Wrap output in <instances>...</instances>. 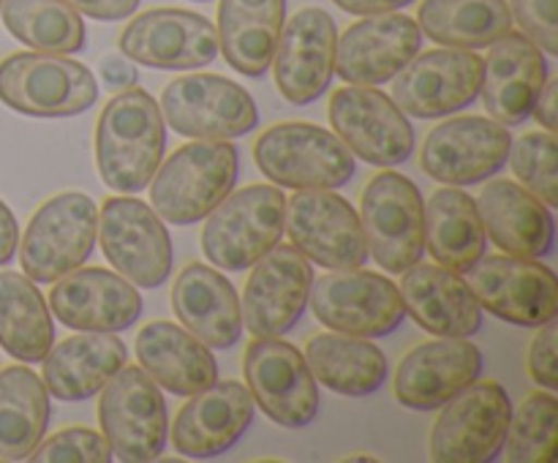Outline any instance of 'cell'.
<instances>
[{"label":"cell","instance_id":"cell-33","mask_svg":"<svg viewBox=\"0 0 558 463\" xmlns=\"http://www.w3.org/2000/svg\"><path fill=\"white\" fill-rule=\"evenodd\" d=\"M303 357L314 379L338 395H371L387 379L385 352L360 336L319 332L308 341Z\"/></svg>","mask_w":558,"mask_h":463},{"label":"cell","instance_id":"cell-8","mask_svg":"<svg viewBox=\"0 0 558 463\" xmlns=\"http://www.w3.org/2000/svg\"><path fill=\"white\" fill-rule=\"evenodd\" d=\"M360 210L368 259L387 272H403L423 259L425 202L414 180L401 172H379L365 185Z\"/></svg>","mask_w":558,"mask_h":463},{"label":"cell","instance_id":"cell-24","mask_svg":"<svg viewBox=\"0 0 558 463\" xmlns=\"http://www.w3.org/2000/svg\"><path fill=\"white\" fill-rule=\"evenodd\" d=\"M254 423V395L240 381H213L189 395L174 417L172 447L185 458H216L232 450Z\"/></svg>","mask_w":558,"mask_h":463},{"label":"cell","instance_id":"cell-13","mask_svg":"<svg viewBox=\"0 0 558 463\" xmlns=\"http://www.w3.org/2000/svg\"><path fill=\"white\" fill-rule=\"evenodd\" d=\"M101 251L109 265L142 289H156L172 272V240L163 218L134 196H112L98 216Z\"/></svg>","mask_w":558,"mask_h":463},{"label":"cell","instance_id":"cell-19","mask_svg":"<svg viewBox=\"0 0 558 463\" xmlns=\"http://www.w3.org/2000/svg\"><path fill=\"white\" fill-rule=\"evenodd\" d=\"M314 270L294 245H272L243 289V321L256 338H281L292 330L308 305Z\"/></svg>","mask_w":558,"mask_h":463},{"label":"cell","instance_id":"cell-1","mask_svg":"<svg viewBox=\"0 0 558 463\" xmlns=\"http://www.w3.org/2000/svg\"><path fill=\"white\" fill-rule=\"evenodd\" d=\"M167 147V123L156 98L142 87L120 90L96 129V163L104 183L136 194L150 183Z\"/></svg>","mask_w":558,"mask_h":463},{"label":"cell","instance_id":"cell-6","mask_svg":"<svg viewBox=\"0 0 558 463\" xmlns=\"http://www.w3.org/2000/svg\"><path fill=\"white\" fill-rule=\"evenodd\" d=\"M98 423L112 458L125 463L156 461L167 447L169 414L163 392L136 365H123L104 385Z\"/></svg>","mask_w":558,"mask_h":463},{"label":"cell","instance_id":"cell-2","mask_svg":"<svg viewBox=\"0 0 558 463\" xmlns=\"http://www.w3.org/2000/svg\"><path fill=\"white\" fill-rule=\"evenodd\" d=\"M238 147L229 139H199L183 145L150 178V205L163 221L189 227L202 221L227 194L240 172Z\"/></svg>","mask_w":558,"mask_h":463},{"label":"cell","instance_id":"cell-22","mask_svg":"<svg viewBox=\"0 0 558 463\" xmlns=\"http://www.w3.org/2000/svg\"><path fill=\"white\" fill-rule=\"evenodd\" d=\"M423 33L407 14H371L336 41V71L349 85L390 82L420 52Z\"/></svg>","mask_w":558,"mask_h":463},{"label":"cell","instance_id":"cell-42","mask_svg":"<svg viewBox=\"0 0 558 463\" xmlns=\"http://www.w3.org/2000/svg\"><path fill=\"white\" fill-rule=\"evenodd\" d=\"M510 14H515L523 36L532 38L543 52L558 54L556 0H510Z\"/></svg>","mask_w":558,"mask_h":463},{"label":"cell","instance_id":"cell-28","mask_svg":"<svg viewBox=\"0 0 558 463\" xmlns=\"http://www.w3.org/2000/svg\"><path fill=\"white\" fill-rule=\"evenodd\" d=\"M477 212L485 237L507 254L543 259L554 248L556 223L550 207L512 180H490L480 191Z\"/></svg>","mask_w":558,"mask_h":463},{"label":"cell","instance_id":"cell-9","mask_svg":"<svg viewBox=\"0 0 558 463\" xmlns=\"http://www.w3.org/2000/svg\"><path fill=\"white\" fill-rule=\"evenodd\" d=\"M163 123L189 139H238L259 123V112L238 82L218 74H191L161 93Z\"/></svg>","mask_w":558,"mask_h":463},{"label":"cell","instance_id":"cell-38","mask_svg":"<svg viewBox=\"0 0 558 463\" xmlns=\"http://www.w3.org/2000/svg\"><path fill=\"white\" fill-rule=\"evenodd\" d=\"M3 25L36 52L74 54L85 47V22L65 0H3Z\"/></svg>","mask_w":558,"mask_h":463},{"label":"cell","instance_id":"cell-43","mask_svg":"<svg viewBox=\"0 0 558 463\" xmlns=\"http://www.w3.org/2000/svg\"><path fill=\"white\" fill-rule=\"evenodd\" d=\"M529 374L545 390L558 387V368H556V319L545 321L543 330L529 346Z\"/></svg>","mask_w":558,"mask_h":463},{"label":"cell","instance_id":"cell-46","mask_svg":"<svg viewBox=\"0 0 558 463\" xmlns=\"http://www.w3.org/2000/svg\"><path fill=\"white\" fill-rule=\"evenodd\" d=\"M556 98H558V82L556 80H545L543 90H539L537 101H534L532 114L537 118V123H543L545 129L554 134L558 129V114H556Z\"/></svg>","mask_w":558,"mask_h":463},{"label":"cell","instance_id":"cell-49","mask_svg":"<svg viewBox=\"0 0 558 463\" xmlns=\"http://www.w3.org/2000/svg\"><path fill=\"white\" fill-rule=\"evenodd\" d=\"M0 3H3V0H0Z\"/></svg>","mask_w":558,"mask_h":463},{"label":"cell","instance_id":"cell-32","mask_svg":"<svg viewBox=\"0 0 558 463\" xmlns=\"http://www.w3.org/2000/svg\"><path fill=\"white\" fill-rule=\"evenodd\" d=\"M287 0H221L218 49L245 76H265L281 36Z\"/></svg>","mask_w":558,"mask_h":463},{"label":"cell","instance_id":"cell-48","mask_svg":"<svg viewBox=\"0 0 558 463\" xmlns=\"http://www.w3.org/2000/svg\"><path fill=\"white\" fill-rule=\"evenodd\" d=\"M338 9H343L347 14L357 16H371V14H387V11H398L403 5L414 3V0H332Z\"/></svg>","mask_w":558,"mask_h":463},{"label":"cell","instance_id":"cell-14","mask_svg":"<svg viewBox=\"0 0 558 463\" xmlns=\"http://www.w3.org/2000/svg\"><path fill=\"white\" fill-rule=\"evenodd\" d=\"M480 87L483 58L474 49H428L392 76V101L412 118L434 120L477 101Z\"/></svg>","mask_w":558,"mask_h":463},{"label":"cell","instance_id":"cell-31","mask_svg":"<svg viewBox=\"0 0 558 463\" xmlns=\"http://www.w3.org/2000/svg\"><path fill=\"white\" fill-rule=\"evenodd\" d=\"M129 360V349L114 332H80L44 357V387L58 401H87L104 390Z\"/></svg>","mask_w":558,"mask_h":463},{"label":"cell","instance_id":"cell-25","mask_svg":"<svg viewBox=\"0 0 558 463\" xmlns=\"http://www.w3.org/2000/svg\"><path fill=\"white\" fill-rule=\"evenodd\" d=\"M483 374V352L463 338L414 346L396 370V398L414 412L441 409Z\"/></svg>","mask_w":558,"mask_h":463},{"label":"cell","instance_id":"cell-3","mask_svg":"<svg viewBox=\"0 0 558 463\" xmlns=\"http://www.w3.org/2000/svg\"><path fill=\"white\" fill-rule=\"evenodd\" d=\"M283 212L287 196L276 185H248L227 194L207 212L202 251L221 270H248L281 243Z\"/></svg>","mask_w":558,"mask_h":463},{"label":"cell","instance_id":"cell-26","mask_svg":"<svg viewBox=\"0 0 558 463\" xmlns=\"http://www.w3.org/2000/svg\"><path fill=\"white\" fill-rule=\"evenodd\" d=\"M548 80L543 49L523 33H505L483 60V103L494 120L518 125L532 118L534 101Z\"/></svg>","mask_w":558,"mask_h":463},{"label":"cell","instance_id":"cell-5","mask_svg":"<svg viewBox=\"0 0 558 463\" xmlns=\"http://www.w3.org/2000/svg\"><path fill=\"white\" fill-rule=\"evenodd\" d=\"M98 82L87 65L52 52H16L0 63V101L31 118H71L96 103Z\"/></svg>","mask_w":558,"mask_h":463},{"label":"cell","instance_id":"cell-36","mask_svg":"<svg viewBox=\"0 0 558 463\" xmlns=\"http://www.w3.org/2000/svg\"><path fill=\"white\" fill-rule=\"evenodd\" d=\"M49 392L25 365L0 370V458L25 461L47 434Z\"/></svg>","mask_w":558,"mask_h":463},{"label":"cell","instance_id":"cell-23","mask_svg":"<svg viewBox=\"0 0 558 463\" xmlns=\"http://www.w3.org/2000/svg\"><path fill=\"white\" fill-rule=\"evenodd\" d=\"M49 308L71 330L120 332L142 316V297L118 272L76 267L54 281Z\"/></svg>","mask_w":558,"mask_h":463},{"label":"cell","instance_id":"cell-10","mask_svg":"<svg viewBox=\"0 0 558 463\" xmlns=\"http://www.w3.org/2000/svg\"><path fill=\"white\" fill-rule=\"evenodd\" d=\"M510 395L496 381H472L441 406L430 430L436 463H488L499 458L510 428Z\"/></svg>","mask_w":558,"mask_h":463},{"label":"cell","instance_id":"cell-29","mask_svg":"<svg viewBox=\"0 0 558 463\" xmlns=\"http://www.w3.org/2000/svg\"><path fill=\"white\" fill-rule=\"evenodd\" d=\"M172 308L180 325L210 349H229L243 336V310L232 281L199 261L174 278Z\"/></svg>","mask_w":558,"mask_h":463},{"label":"cell","instance_id":"cell-4","mask_svg":"<svg viewBox=\"0 0 558 463\" xmlns=\"http://www.w3.org/2000/svg\"><path fill=\"white\" fill-rule=\"evenodd\" d=\"M254 158L267 180L294 191L341 188L357 169L354 156L336 134L311 123L267 129L256 139Z\"/></svg>","mask_w":558,"mask_h":463},{"label":"cell","instance_id":"cell-40","mask_svg":"<svg viewBox=\"0 0 558 463\" xmlns=\"http://www.w3.org/2000/svg\"><path fill=\"white\" fill-rule=\"evenodd\" d=\"M512 172L521 180L523 188L545 202L554 210L558 205V142L550 131H532L512 142L510 147Z\"/></svg>","mask_w":558,"mask_h":463},{"label":"cell","instance_id":"cell-37","mask_svg":"<svg viewBox=\"0 0 558 463\" xmlns=\"http://www.w3.org/2000/svg\"><path fill=\"white\" fill-rule=\"evenodd\" d=\"M52 343V316L36 281L0 272V346L20 363H41Z\"/></svg>","mask_w":558,"mask_h":463},{"label":"cell","instance_id":"cell-7","mask_svg":"<svg viewBox=\"0 0 558 463\" xmlns=\"http://www.w3.org/2000/svg\"><path fill=\"white\" fill-rule=\"evenodd\" d=\"M98 234L96 202L80 191L58 194L36 210L20 243V265L31 281L54 283L82 267Z\"/></svg>","mask_w":558,"mask_h":463},{"label":"cell","instance_id":"cell-34","mask_svg":"<svg viewBox=\"0 0 558 463\" xmlns=\"http://www.w3.org/2000/svg\"><path fill=\"white\" fill-rule=\"evenodd\" d=\"M425 245L436 265L452 272H466L485 254L483 221L477 202L461 188H439L425 205Z\"/></svg>","mask_w":558,"mask_h":463},{"label":"cell","instance_id":"cell-18","mask_svg":"<svg viewBox=\"0 0 558 463\" xmlns=\"http://www.w3.org/2000/svg\"><path fill=\"white\" fill-rule=\"evenodd\" d=\"M512 134L494 118H456L425 136L420 167L445 185H472L505 169Z\"/></svg>","mask_w":558,"mask_h":463},{"label":"cell","instance_id":"cell-17","mask_svg":"<svg viewBox=\"0 0 558 463\" xmlns=\"http://www.w3.org/2000/svg\"><path fill=\"white\" fill-rule=\"evenodd\" d=\"M330 123L349 153L374 167H398L414 150V129L381 90L349 85L332 93Z\"/></svg>","mask_w":558,"mask_h":463},{"label":"cell","instance_id":"cell-39","mask_svg":"<svg viewBox=\"0 0 558 463\" xmlns=\"http://www.w3.org/2000/svg\"><path fill=\"white\" fill-rule=\"evenodd\" d=\"M558 401L550 392H534L510 417L505 436V455L512 463H554Z\"/></svg>","mask_w":558,"mask_h":463},{"label":"cell","instance_id":"cell-44","mask_svg":"<svg viewBox=\"0 0 558 463\" xmlns=\"http://www.w3.org/2000/svg\"><path fill=\"white\" fill-rule=\"evenodd\" d=\"M65 3L80 11V14L101 22L125 20V16L140 9V0H65Z\"/></svg>","mask_w":558,"mask_h":463},{"label":"cell","instance_id":"cell-47","mask_svg":"<svg viewBox=\"0 0 558 463\" xmlns=\"http://www.w3.org/2000/svg\"><path fill=\"white\" fill-rule=\"evenodd\" d=\"M16 243H20V227H16V218L9 205L0 199V265L14 259Z\"/></svg>","mask_w":558,"mask_h":463},{"label":"cell","instance_id":"cell-16","mask_svg":"<svg viewBox=\"0 0 558 463\" xmlns=\"http://www.w3.org/2000/svg\"><path fill=\"white\" fill-rule=\"evenodd\" d=\"M254 403L283 428H305L319 414V387L298 346L278 338H256L243 357Z\"/></svg>","mask_w":558,"mask_h":463},{"label":"cell","instance_id":"cell-27","mask_svg":"<svg viewBox=\"0 0 558 463\" xmlns=\"http://www.w3.org/2000/svg\"><path fill=\"white\" fill-rule=\"evenodd\" d=\"M398 292L409 316L430 336L469 338L483 327V308L472 287L447 267L428 261L407 267Z\"/></svg>","mask_w":558,"mask_h":463},{"label":"cell","instance_id":"cell-41","mask_svg":"<svg viewBox=\"0 0 558 463\" xmlns=\"http://www.w3.org/2000/svg\"><path fill=\"white\" fill-rule=\"evenodd\" d=\"M33 463H109L112 450L104 434L90 428H69L38 441L36 450L27 455Z\"/></svg>","mask_w":558,"mask_h":463},{"label":"cell","instance_id":"cell-11","mask_svg":"<svg viewBox=\"0 0 558 463\" xmlns=\"http://www.w3.org/2000/svg\"><path fill=\"white\" fill-rule=\"evenodd\" d=\"M308 303L316 319L332 332L360 338L390 336L407 316L396 283L360 267L311 281Z\"/></svg>","mask_w":558,"mask_h":463},{"label":"cell","instance_id":"cell-12","mask_svg":"<svg viewBox=\"0 0 558 463\" xmlns=\"http://www.w3.org/2000/svg\"><path fill=\"white\" fill-rule=\"evenodd\" d=\"M283 232L314 265L354 270L368 261L360 212L336 191H298L287 202Z\"/></svg>","mask_w":558,"mask_h":463},{"label":"cell","instance_id":"cell-45","mask_svg":"<svg viewBox=\"0 0 558 463\" xmlns=\"http://www.w3.org/2000/svg\"><path fill=\"white\" fill-rule=\"evenodd\" d=\"M101 80L109 90H129L136 85L140 74H136L134 63L129 58H120V54H107L101 60Z\"/></svg>","mask_w":558,"mask_h":463},{"label":"cell","instance_id":"cell-21","mask_svg":"<svg viewBox=\"0 0 558 463\" xmlns=\"http://www.w3.org/2000/svg\"><path fill=\"white\" fill-rule=\"evenodd\" d=\"M338 31L325 9H300L278 36L272 71L281 96L294 107L316 101L336 74Z\"/></svg>","mask_w":558,"mask_h":463},{"label":"cell","instance_id":"cell-35","mask_svg":"<svg viewBox=\"0 0 558 463\" xmlns=\"http://www.w3.org/2000/svg\"><path fill=\"white\" fill-rule=\"evenodd\" d=\"M417 25L441 47L485 49L512 31V14L507 0H423Z\"/></svg>","mask_w":558,"mask_h":463},{"label":"cell","instance_id":"cell-15","mask_svg":"<svg viewBox=\"0 0 558 463\" xmlns=\"http://www.w3.org/2000/svg\"><path fill=\"white\" fill-rule=\"evenodd\" d=\"M480 308L518 327H543L558 314L554 270L526 256H480L466 270Z\"/></svg>","mask_w":558,"mask_h":463},{"label":"cell","instance_id":"cell-20","mask_svg":"<svg viewBox=\"0 0 558 463\" xmlns=\"http://www.w3.org/2000/svg\"><path fill=\"white\" fill-rule=\"evenodd\" d=\"M120 52L150 69L191 71L218 58V33L196 11L150 9L120 33Z\"/></svg>","mask_w":558,"mask_h":463},{"label":"cell","instance_id":"cell-30","mask_svg":"<svg viewBox=\"0 0 558 463\" xmlns=\"http://www.w3.org/2000/svg\"><path fill=\"white\" fill-rule=\"evenodd\" d=\"M140 368L172 395H194L218 381L210 346L172 321H150L136 336Z\"/></svg>","mask_w":558,"mask_h":463}]
</instances>
